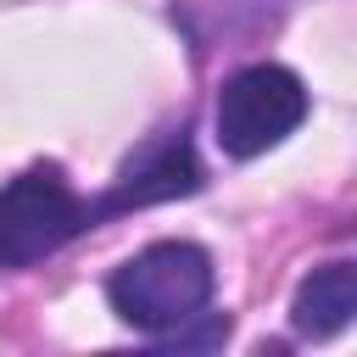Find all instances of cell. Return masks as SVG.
Masks as SVG:
<instances>
[{
	"label": "cell",
	"mask_w": 357,
	"mask_h": 357,
	"mask_svg": "<svg viewBox=\"0 0 357 357\" xmlns=\"http://www.w3.org/2000/svg\"><path fill=\"white\" fill-rule=\"evenodd\" d=\"M201 190V156L190 145V128H162L151 134L123 167H117V184L89 206V223L106 218V212H128V206H156V201H178V195H195Z\"/></svg>",
	"instance_id": "4"
},
{
	"label": "cell",
	"mask_w": 357,
	"mask_h": 357,
	"mask_svg": "<svg viewBox=\"0 0 357 357\" xmlns=\"http://www.w3.org/2000/svg\"><path fill=\"white\" fill-rule=\"evenodd\" d=\"M89 223V206L67 184L56 162L22 167L0 184V268H33L56 257L78 229Z\"/></svg>",
	"instance_id": "2"
},
{
	"label": "cell",
	"mask_w": 357,
	"mask_h": 357,
	"mask_svg": "<svg viewBox=\"0 0 357 357\" xmlns=\"http://www.w3.org/2000/svg\"><path fill=\"white\" fill-rule=\"evenodd\" d=\"M351 312H357V268L351 262H324L296 284L290 329L307 335V340H329L351 324Z\"/></svg>",
	"instance_id": "5"
},
{
	"label": "cell",
	"mask_w": 357,
	"mask_h": 357,
	"mask_svg": "<svg viewBox=\"0 0 357 357\" xmlns=\"http://www.w3.org/2000/svg\"><path fill=\"white\" fill-rule=\"evenodd\" d=\"M301 117H307V84L279 61H257V67H240L234 78H223L218 106H212L218 145L240 162L273 151L284 134L301 128Z\"/></svg>",
	"instance_id": "3"
},
{
	"label": "cell",
	"mask_w": 357,
	"mask_h": 357,
	"mask_svg": "<svg viewBox=\"0 0 357 357\" xmlns=\"http://www.w3.org/2000/svg\"><path fill=\"white\" fill-rule=\"evenodd\" d=\"M212 290H218L212 257L190 240H156L106 279L112 312L139 335H178L206 312Z\"/></svg>",
	"instance_id": "1"
}]
</instances>
